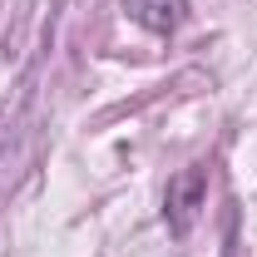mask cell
Returning a JSON list of instances; mask_svg holds the SVG:
<instances>
[{
  "mask_svg": "<svg viewBox=\"0 0 257 257\" xmlns=\"http://www.w3.org/2000/svg\"><path fill=\"white\" fill-rule=\"evenodd\" d=\"M203 203H208V168L193 163L183 173H173L168 193H163V223H168V232L173 237H188L198 213H203Z\"/></svg>",
  "mask_w": 257,
  "mask_h": 257,
  "instance_id": "cell-1",
  "label": "cell"
},
{
  "mask_svg": "<svg viewBox=\"0 0 257 257\" xmlns=\"http://www.w3.org/2000/svg\"><path fill=\"white\" fill-rule=\"evenodd\" d=\"M124 10H128V20H139L154 35H173L188 20V0H124Z\"/></svg>",
  "mask_w": 257,
  "mask_h": 257,
  "instance_id": "cell-2",
  "label": "cell"
}]
</instances>
